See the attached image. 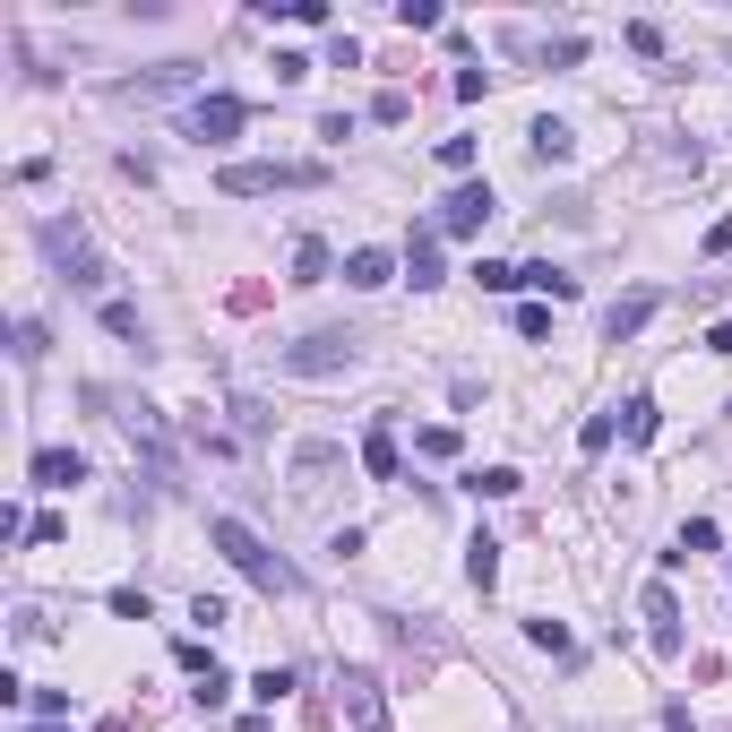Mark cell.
<instances>
[{
	"label": "cell",
	"mask_w": 732,
	"mask_h": 732,
	"mask_svg": "<svg viewBox=\"0 0 732 732\" xmlns=\"http://www.w3.org/2000/svg\"><path fill=\"white\" fill-rule=\"evenodd\" d=\"M34 732H69V724H34Z\"/></svg>",
	"instance_id": "obj_37"
},
{
	"label": "cell",
	"mask_w": 732,
	"mask_h": 732,
	"mask_svg": "<svg viewBox=\"0 0 732 732\" xmlns=\"http://www.w3.org/2000/svg\"><path fill=\"white\" fill-rule=\"evenodd\" d=\"M34 483H43V492H69V483H87V457H78V448H34Z\"/></svg>",
	"instance_id": "obj_9"
},
{
	"label": "cell",
	"mask_w": 732,
	"mask_h": 732,
	"mask_svg": "<svg viewBox=\"0 0 732 732\" xmlns=\"http://www.w3.org/2000/svg\"><path fill=\"white\" fill-rule=\"evenodd\" d=\"M706 354H732V319H715V328H706Z\"/></svg>",
	"instance_id": "obj_36"
},
{
	"label": "cell",
	"mask_w": 732,
	"mask_h": 732,
	"mask_svg": "<svg viewBox=\"0 0 732 732\" xmlns=\"http://www.w3.org/2000/svg\"><path fill=\"white\" fill-rule=\"evenodd\" d=\"M172 655H181V672H190V681H199V672H216V655H207L199 637H181V646H172Z\"/></svg>",
	"instance_id": "obj_32"
},
{
	"label": "cell",
	"mask_w": 732,
	"mask_h": 732,
	"mask_svg": "<svg viewBox=\"0 0 732 732\" xmlns=\"http://www.w3.org/2000/svg\"><path fill=\"white\" fill-rule=\"evenodd\" d=\"M147 612H156V603L138 595V586H112V621H147Z\"/></svg>",
	"instance_id": "obj_26"
},
{
	"label": "cell",
	"mask_w": 732,
	"mask_h": 732,
	"mask_svg": "<svg viewBox=\"0 0 732 732\" xmlns=\"http://www.w3.org/2000/svg\"><path fill=\"white\" fill-rule=\"evenodd\" d=\"M363 466L379 474V483H397V432H388V423H370V432H363Z\"/></svg>",
	"instance_id": "obj_13"
},
{
	"label": "cell",
	"mask_w": 732,
	"mask_h": 732,
	"mask_svg": "<svg viewBox=\"0 0 732 732\" xmlns=\"http://www.w3.org/2000/svg\"><path fill=\"white\" fill-rule=\"evenodd\" d=\"M328 241H294V285H328Z\"/></svg>",
	"instance_id": "obj_16"
},
{
	"label": "cell",
	"mask_w": 732,
	"mask_h": 732,
	"mask_svg": "<svg viewBox=\"0 0 732 732\" xmlns=\"http://www.w3.org/2000/svg\"><path fill=\"white\" fill-rule=\"evenodd\" d=\"M414 448H423V457H457V432H448V423H432V432L414 439Z\"/></svg>",
	"instance_id": "obj_34"
},
{
	"label": "cell",
	"mask_w": 732,
	"mask_h": 732,
	"mask_svg": "<svg viewBox=\"0 0 732 732\" xmlns=\"http://www.w3.org/2000/svg\"><path fill=\"white\" fill-rule=\"evenodd\" d=\"M621 432L646 448V439H655V397H630V405H621Z\"/></svg>",
	"instance_id": "obj_21"
},
{
	"label": "cell",
	"mask_w": 732,
	"mask_h": 732,
	"mask_svg": "<svg viewBox=\"0 0 732 732\" xmlns=\"http://www.w3.org/2000/svg\"><path fill=\"white\" fill-rule=\"evenodd\" d=\"M328 165H225L216 172V190L225 199H267V190H319Z\"/></svg>",
	"instance_id": "obj_4"
},
{
	"label": "cell",
	"mask_w": 732,
	"mask_h": 732,
	"mask_svg": "<svg viewBox=\"0 0 732 732\" xmlns=\"http://www.w3.org/2000/svg\"><path fill=\"white\" fill-rule=\"evenodd\" d=\"M414 103H405V87H388V96H370V121H405Z\"/></svg>",
	"instance_id": "obj_33"
},
{
	"label": "cell",
	"mask_w": 732,
	"mask_h": 732,
	"mask_svg": "<svg viewBox=\"0 0 732 732\" xmlns=\"http://www.w3.org/2000/svg\"><path fill=\"white\" fill-rule=\"evenodd\" d=\"M397 27H423V34H432V27H439V9H432V0H397Z\"/></svg>",
	"instance_id": "obj_30"
},
{
	"label": "cell",
	"mask_w": 732,
	"mask_h": 732,
	"mask_svg": "<svg viewBox=\"0 0 732 732\" xmlns=\"http://www.w3.org/2000/svg\"><path fill=\"white\" fill-rule=\"evenodd\" d=\"M466 577L483 586V595L499 586V543H492V534H474V543H466Z\"/></svg>",
	"instance_id": "obj_15"
},
{
	"label": "cell",
	"mask_w": 732,
	"mask_h": 732,
	"mask_svg": "<svg viewBox=\"0 0 732 732\" xmlns=\"http://www.w3.org/2000/svg\"><path fill=\"white\" fill-rule=\"evenodd\" d=\"M517 285H534V294H552V301H568V294H577V276H561V267H543V259H534V267H517Z\"/></svg>",
	"instance_id": "obj_17"
},
{
	"label": "cell",
	"mask_w": 732,
	"mask_h": 732,
	"mask_svg": "<svg viewBox=\"0 0 732 732\" xmlns=\"http://www.w3.org/2000/svg\"><path fill=\"white\" fill-rule=\"evenodd\" d=\"M577 448H586V457H603V448H612V414H586V432H577Z\"/></svg>",
	"instance_id": "obj_27"
},
{
	"label": "cell",
	"mask_w": 732,
	"mask_h": 732,
	"mask_svg": "<svg viewBox=\"0 0 732 732\" xmlns=\"http://www.w3.org/2000/svg\"><path fill=\"white\" fill-rule=\"evenodd\" d=\"M439 165H448V172H474V138H439Z\"/></svg>",
	"instance_id": "obj_31"
},
{
	"label": "cell",
	"mask_w": 732,
	"mask_h": 732,
	"mask_svg": "<svg viewBox=\"0 0 732 732\" xmlns=\"http://www.w3.org/2000/svg\"><path fill=\"white\" fill-rule=\"evenodd\" d=\"M526 138H534V156H543V165H568V156H577V130H568V121H552V112H543Z\"/></svg>",
	"instance_id": "obj_12"
},
{
	"label": "cell",
	"mask_w": 732,
	"mask_h": 732,
	"mask_svg": "<svg viewBox=\"0 0 732 732\" xmlns=\"http://www.w3.org/2000/svg\"><path fill=\"white\" fill-rule=\"evenodd\" d=\"M646 637H655V655H681V603H672V586H646Z\"/></svg>",
	"instance_id": "obj_8"
},
{
	"label": "cell",
	"mask_w": 732,
	"mask_h": 732,
	"mask_svg": "<svg viewBox=\"0 0 732 732\" xmlns=\"http://www.w3.org/2000/svg\"><path fill=\"white\" fill-rule=\"evenodd\" d=\"M646 319H655V294H621L612 310H603V336H612V345H630Z\"/></svg>",
	"instance_id": "obj_10"
},
{
	"label": "cell",
	"mask_w": 732,
	"mask_h": 732,
	"mask_svg": "<svg viewBox=\"0 0 732 732\" xmlns=\"http://www.w3.org/2000/svg\"><path fill=\"white\" fill-rule=\"evenodd\" d=\"M699 552H715V517H690V526L672 534V552H664V568H681V561H699Z\"/></svg>",
	"instance_id": "obj_14"
},
{
	"label": "cell",
	"mask_w": 732,
	"mask_h": 732,
	"mask_svg": "<svg viewBox=\"0 0 732 732\" xmlns=\"http://www.w3.org/2000/svg\"><path fill=\"white\" fill-rule=\"evenodd\" d=\"M432 225L439 234H483V225H492V181H457V190L439 199Z\"/></svg>",
	"instance_id": "obj_7"
},
{
	"label": "cell",
	"mask_w": 732,
	"mask_h": 732,
	"mask_svg": "<svg viewBox=\"0 0 732 732\" xmlns=\"http://www.w3.org/2000/svg\"><path fill=\"white\" fill-rule=\"evenodd\" d=\"M336 706H345V724H354V732H388V699H379V681H370L363 664L336 672Z\"/></svg>",
	"instance_id": "obj_6"
},
{
	"label": "cell",
	"mask_w": 732,
	"mask_h": 732,
	"mask_svg": "<svg viewBox=\"0 0 732 732\" xmlns=\"http://www.w3.org/2000/svg\"><path fill=\"white\" fill-rule=\"evenodd\" d=\"M388 276H397V259H388V250H345V285H354V294H379Z\"/></svg>",
	"instance_id": "obj_11"
},
{
	"label": "cell",
	"mask_w": 732,
	"mask_h": 732,
	"mask_svg": "<svg viewBox=\"0 0 732 732\" xmlns=\"http://www.w3.org/2000/svg\"><path fill=\"white\" fill-rule=\"evenodd\" d=\"M354 345H363L354 328H310L301 345L276 354V370H294V379H336V370H354Z\"/></svg>",
	"instance_id": "obj_3"
},
{
	"label": "cell",
	"mask_w": 732,
	"mask_h": 732,
	"mask_svg": "<svg viewBox=\"0 0 732 732\" xmlns=\"http://www.w3.org/2000/svg\"><path fill=\"white\" fill-rule=\"evenodd\" d=\"M250 699H259V706H285V699H294V664H267L259 681H250Z\"/></svg>",
	"instance_id": "obj_18"
},
{
	"label": "cell",
	"mask_w": 732,
	"mask_h": 732,
	"mask_svg": "<svg viewBox=\"0 0 732 732\" xmlns=\"http://www.w3.org/2000/svg\"><path fill=\"white\" fill-rule=\"evenodd\" d=\"M207 543H216V552H225V561H234L250 586H259V595H301V568L285 561V552H267V543L241 526V517H207Z\"/></svg>",
	"instance_id": "obj_1"
},
{
	"label": "cell",
	"mask_w": 732,
	"mask_h": 732,
	"mask_svg": "<svg viewBox=\"0 0 732 732\" xmlns=\"http://www.w3.org/2000/svg\"><path fill=\"white\" fill-rule=\"evenodd\" d=\"M9 345H18V363H43V345H52V336L34 328V319H18V328H9Z\"/></svg>",
	"instance_id": "obj_24"
},
{
	"label": "cell",
	"mask_w": 732,
	"mask_h": 732,
	"mask_svg": "<svg viewBox=\"0 0 732 732\" xmlns=\"http://www.w3.org/2000/svg\"><path fill=\"white\" fill-rule=\"evenodd\" d=\"M630 52H646V61H655V52H664V27H655V18H630Z\"/></svg>",
	"instance_id": "obj_25"
},
{
	"label": "cell",
	"mask_w": 732,
	"mask_h": 732,
	"mask_svg": "<svg viewBox=\"0 0 732 732\" xmlns=\"http://www.w3.org/2000/svg\"><path fill=\"white\" fill-rule=\"evenodd\" d=\"M405 276H414V285H439V250H432V234H414V250H405Z\"/></svg>",
	"instance_id": "obj_20"
},
{
	"label": "cell",
	"mask_w": 732,
	"mask_h": 732,
	"mask_svg": "<svg viewBox=\"0 0 732 732\" xmlns=\"http://www.w3.org/2000/svg\"><path fill=\"white\" fill-rule=\"evenodd\" d=\"M103 328H112V336H130V345H147V319H138L130 301H103Z\"/></svg>",
	"instance_id": "obj_22"
},
{
	"label": "cell",
	"mask_w": 732,
	"mask_h": 732,
	"mask_svg": "<svg viewBox=\"0 0 732 732\" xmlns=\"http://www.w3.org/2000/svg\"><path fill=\"white\" fill-rule=\"evenodd\" d=\"M466 492H483V499H508V492H517V466H474V474H466Z\"/></svg>",
	"instance_id": "obj_19"
},
{
	"label": "cell",
	"mask_w": 732,
	"mask_h": 732,
	"mask_svg": "<svg viewBox=\"0 0 732 732\" xmlns=\"http://www.w3.org/2000/svg\"><path fill=\"white\" fill-rule=\"evenodd\" d=\"M474 285H483V294H508V285H517V267H499V259H483V267H474Z\"/></svg>",
	"instance_id": "obj_29"
},
{
	"label": "cell",
	"mask_w": 732,
	"mask_h": 732,
	"mask_svg": "<svg viewBox=\"0 0 732 732\" xmlns=\"http://www.w3.org/2000/svg\"><path fill=\"white\" fill-rule=\"evenodd\" d=\"M241 121H250V103H241V96H199L190 112H181V138L225 147V138H241Z\"/></svg>",
	"instance_id": "obj_5"
},
{
	"label": "cell",
	"mask_w": 732,
	"mask_h": 732,
	"mask_svg": "<svg viewBox=\"0 0 732 732\" xmlns=\"http://www.w3.org/2000/svg\"><path fill=\"white\" fill-rule=\"evenodd\" d=\"M34 241H43V259L61 267L78 294H103V285H112V267L96 259V241H87V225H78V216H43V225H34Z\"/></svg>",
	"instance_id": "obj_2"
},
{
	"label": "cell",
	"mask_w": 732,
	"mask_h": 732,
	"mask_svg": "<svg viewBox=\"0 0 732 732\" xmlns=\"http://www.w3.org/2000/svg\"><path fill=\"white\" fill-rule=\"evenodd\" d=\"M724 250H732V216H724V225H706V259H724Z\"/></svg>",
	"instance_id": "obj_35"
},
{
	"label": "cell",
	"mask_w": 732,
	"mask_h": 732,
	"mask_svg": "<svg viewBox=\"0 0 732 732\" xmlns=\"http://www.w3.org/2000/svg\"><path fill=\"white\" fill-rule=\"evenodd\" d=\"M190 699H199V706H225V699H234V672H225V664L199 672V681H190Z\"/></svg>",
	"instance_id": "obj_23"
},
{
	"label": "cell",
	"mask_w": 732,
	"mask_h": 732,
	"mask_svg": "<svg viewBox=\"0 0 732 732\" xmlns=\"http://www.w3.org/2000/svg\"><path fill=\"white\" fill-rule=\"evenodd\" d=\"M526 637L543 646V655H568V630H561V621H526Z\"/></svg>",
	"instance_id": "obj_28"
}]
</instances>
